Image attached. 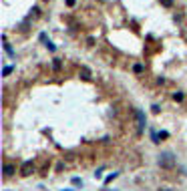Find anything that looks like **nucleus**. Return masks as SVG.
Here are the masks:
<instances>
[{
	"label": "nucleus",
	"instance_id": "nucleus-1",
	"mask_svg": "<svg viewBox=\"0 0 187 191\" xmlns=\"http://www.w3.org/2000/svg\"><path fill=\"white\" fill-rule=\"evenodd\" d=\"M159 165L163 169H173L175 167V155H173L171 151H165L159 155Z\"/></svg>",
	"mask_w": 187,
	"mask_h": 191
},
{
	"label": "nucleus",
	"instance_id": "nucleus-2",
	"mask_svg": "<svg viewBox=\"0 0 187 191\" xmlns=\"http://www.w3.org/2000/svg\"><path fill=\"white\" fill-rule=\"evenodd\" d=\"M32 173H34V165H32V161H24L22 167H20V175L28 177V175H32Z\"/></svg>",
	"mask_w": 187,
	"mask_h": 191
},
{
	"label": "nucleus",
	"instance_id": "nucleus-3",
	"mask_svg": "<svg viewBox=\"0 0 187 191\" xmlns=\"http://www.w3.org/2000/svg\"><path fill=\"white\" fill-rule=\"evenodd\" d=\"M135 117H137V123H139V129H143V127L147 125V119H145V113H143V111H135Z\"/></svg>",
	"mask_w": 187,
	"mask_h": 191
},
{
	"label": "nucleus",
	"instance_id": "nucleus-4",
	"mask_svg": "<svg viewBox=\"0 0 187 191\" xmlns=\"http://www.w3.org/2000/svg\"><path fill=\"white\" fill-rule=\"evenodd\" d=\"M14 173H16V167H14L12 163H6V165H4V177H12Z\"/></svg>",
	"mask_w": 187,
	"mask_h": 191
},
{
	"label": "nucleus",
	"instance_id": "nucleus-5",
	"mask_svg": "<svg viewBox=\"0 0 187 191\" xmlns=\"http://www.w3.org/2000/svg\"><path fill=\"white\" fill-rule=\"evenodd\" d=\"M79 76H80V79H84V80H91V70H89L87 66H80Z\"/></svg>",
	"mask_w": 187,
	"mask_h": 191
},
{
	"label": "nucleus",
	"instance_id": "nucleus-6",
	"mask_svg": "<svg viewBox=\"0 0 187 191\" xmlns=\"http://www.w3.org/2000/svg\"><path fill=\"white\" fill-rule=\"evenodd\" d=\"M61 66H62L61 58H54V61H52V69H54V70H61Z\"/></svg>",
	"mask_w": 187,
	"mask_h": 191
},
{
	"label": "nucleus",
	"instance_id": "nucleus-7",
	"mask_svg": "<svg viewBox=\"0 0 187 191\" xmlns=\"http://www.w3.org/2000/svg\"><path fill=\"white\" fill-rule=\"evenodd\" d=\"M44 46H46V48L50 50V52H54V50H57V46H54V44H52V42H50V40H44Z\"/></svg>",
	"mask_w": 187,
	"mask_h": 191
},
{
	"label": "nucleus",
	"instance_id": "nucleus-8",
	"mask_svg": "<svg viewBox=\"0 0 187 191\" xmlns=\"http://www.w3.org/2000/svg\"><path fill=\"white\" fill-rule=\"evenodd\" d=\"M133 70H135V73H137V75H141V73H143V70H145V69H143V65H141V62H137V65L133 66Z\"/></svg>",
	"mask_w": 187,
	"mask_h": 191
},
{
	"label": "nucleus",
	"instance_id": "nucleus-9",
	"mask_svg": "<svg viewBox=\"0 0 187 191\" xmlns=\"http://www.w3.org/2000/svg\"><path fill=\"white\" fill-rule=\"evenodd\" d=\"M173 99H175L177 103H181V101H183V93H179V91H177V93H173Z\"/></svg>",
	"mask_w": 187,
	"mask_h": 191
},
{
	"label": "nucleus",
	"instance_id": "nucleus-10",
	"mask_svg": "<svg viewBox=\"0 0 187 191\" xmlns=\"http://www.w3.org/2000/svg\"><path fill=\"white\" fill-rule=\"evenodd\" d=\"M161 2V6H165V8H171L173 6V0H159Z\"/></svg>",
	"mask_w": 187,
	"mask_h": 191
},
{
	"label": "nucleus",
	"instance_id": "nucleus-11",
	"mask_svg": "<svg viewBox=\"0 0 187 191\" xmlns=\"http://www.w3.org/2000/svg\"><path fill=\"white\" fill-rule=\"evenodd\" d=\"M151 139H153V143H159V133H155V131H151Z\"/></svg>",
	"mask_w": 187,
	"mask_h": 191
},
{
	"label": "nucleus",
	"instance_id": "nucleus-12",
	"mask_svg": "<svg viewBox=\"0 0 187 191\" xmlns=\"http://www.w3.org/2000/svg\"><path fill=\"white\" fill-rule=\"evenodd\" d=\"M12 70H14V69H12V66H4V70H2V75H4V76H8V75H10V73H12Z\"/></svg>",
	"mask_w": 187,
	"mask_h": 191
},
{
	"label": "nucleus",
	"instance_id": "nucleus-13",
	"mask_svg": "<svg viewBox=\"0 0 187 191\" xmlns=\"http://www.w3.org/2000/svg\"><path fill=\"white\" fill-rule=\"evenodd\" d=\"M117 175H119V173H111V175H109L107 179H105V183H111V181H113V179H115V177H117Z\"/></svg>",
	"mask_w": 187,
	"mask_h": 191
},
{
	"label": "nucleus",
	"instance_id": "nucleus-14",
	"mask_svg": "<svg viewBox=\"0 0 187 191\" xmlns=\"http://www.w3.org/2000/svg\"><path fill=\"white\" fill-rule=\"evenodd\" d=\"M73 185H83V181H80L79 177H73Z\"/></svg>",
	"mask_w": 187,
	"mask_h": 191
},
{
	"label": "nucleus",
	"instance_id": "nucleus-15",
	"mask_svg": "<svg viewBox=\"0 0 187 191\" xmlns=\"http://www.w3.org/2000/svg\"><path fill=\"white\" fill-rule=\"evenodd\" d=\"M159 137H161V139H167V137H169V133H167V131H161Z\"/></svg>",
	"mask_w": 187,
	"mask_h": 191
},
{
	"label": "nucleus",
	"instance_id": "nucleus-16",
	"mask_svg": "<svg viewBox=\"0 0 187 191\" xmlns=\"http://www.w3.org/2000/svg\"><path fill=\"white\" fill-rule=\"evenodd\" d=\"M32 14H34V16H38V14H40V8H38V6H34V8H32Z\"/></svg>",
	"mask_w": 187,
	"mask_h": 191
},
{
	"label": "nucleus",
	"instance_id": "nucleus-17",
	"mask_svg": "<svg viewBox=\"0 0 187 191\" xmlns=\"http://www.w3.org/2000/svg\"><path fill=\"white\" fill-rule=\"evenodd\" d=\"M66 4H69V6H75V4H76V0H66Z\"/></svg>",
	"mask_w": 187,
	"mask_h": 191
},
{
	"label": "nucleus",
	"instance_id": "nucleus-18",
	"mask_svg": "<svg viewBox=\"0 0 187 191\" xmlns=\"http://www.w3.org/2000/svg\"><path fill=\"white\" fill-rule=\"evenodd\" d=\"M62 191H65V189H62ZM66 191H71V189H66Z\"/></svg>",
	"mask_w": 187,
	"mask_h": 191
},
{
	"label": "nucleus",
	"instance_id": "nucleus-19",
	"mask_svg": "<svg viewBox=\"0 0 187 191\" xmlns=\"http://www.w3.org/2000/svg\"><path fill=\"white\" fill-rule=\"evenodd\" d=\"M161 191H163V189H161Z\"/></svg>",
	"mask_w": 187,
	"mask_h": 191
}]
</instances>
